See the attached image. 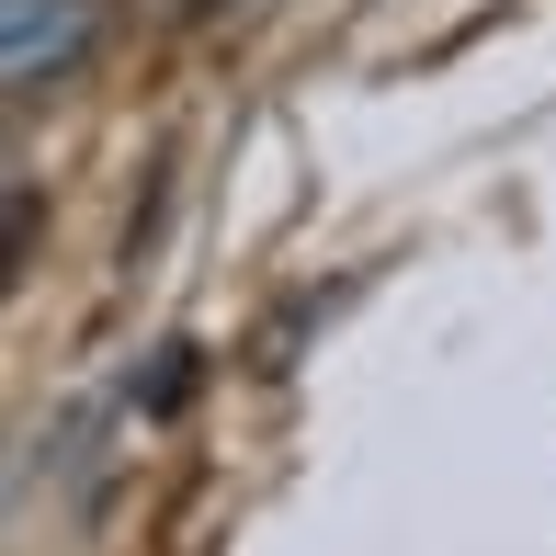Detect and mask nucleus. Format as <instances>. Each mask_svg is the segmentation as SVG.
<instances>
[{"label":"nucleus","instance_id":"nucleus-1","mask_svg":"<svg viewBox=\"0 0 556 556\" xmlns=\"http://www.w3.org/2000/svg\"><path fill=\"white\" fill-rule=\"evenodd\" d=\"M91 35H103V0H0V80H12V103L58 91L91 58Z\"/></svg>","mask_w":556,"mask_h":556}]
</instances>
